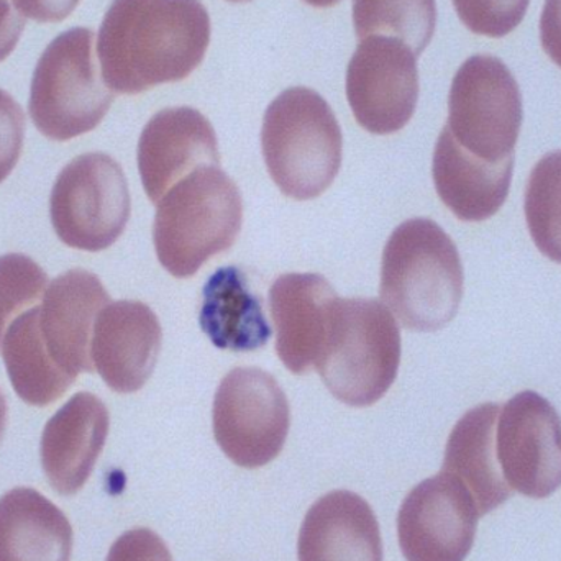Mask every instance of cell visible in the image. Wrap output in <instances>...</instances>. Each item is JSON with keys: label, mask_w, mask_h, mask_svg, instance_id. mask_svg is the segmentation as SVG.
Wrapping results in <instances>:
<instances>
[{"label": "cell", "mask_w": 561, "mask_h": 561, "mask_svg": "<svg viewBox=\"0 0 561 561\" xmlns=\"http://www.w3.org/2000/svg\"><path fill=\"white\" fill-rule=\"evenodd\" d=\"M25 28V19L12 5V0H0V61L9 58Z\"/></svg>", "instance_id": "32"}, {"label": "cell", "mask_w": 561, "mask_h": 561, "mask_svg": "<svg viewBox=\"0 0 561 561\" xmlns=\"http://www.w3.org/2000/svg\"><path fill=\"white\" fill-rule=\"evenodd\" d=\"M72 527L51 501L32 488L0 497V561H71Z\"/></svg>", "instance_id": "20"}, {"label": "cell", "mask_w": 561, "mask_h": 561, "mask_svg": "<svg viewBox=\"0 0 561 561\" xmlns=\"http://www.w3.org/2000/svg\"><path fill=\"white\" fill-rule=\"evenodd\" d=\"M199 323L217 348L237 353L263 348L273 335L262 300L237 266L217 270L207 279Z\"/></svg>", "instance_id": "22"}, {"label": "cell", "mask_w": 561, "mask_h": 561, "mask_svg": "<svg viewBox=\"0 0 561 561\" xmlns=\"http://www.w3.org/2000/svg\"><path fill=\"white\" fill-rule=\"evenodd\" d=\"M501 405L488 402L468 411L455 425L445 448V473L454 474L467 486L480 516L503 506L514 491L497 467L494 431Z\"/></svg>", "instance_id": "21"}, {"label": "cell", "mask_w": 561, "mask_h": 561, "mask_svg": "<svg viewBox=\"0 0 561 561\" xmlns=\"http://www.w3.org/2000/svg\"><path fill=\"white\" fill-rule=\"evenodd\" d=\"M242 224L239 187L219 167L201 168L158 203V260L174 278H191L210 259L232 249Z\"/></svg>", "instance_id": "3"}, {"label": "cell", "mask_w": 561, "mask_h": 561, "mask_svg": "<svg viewBox=\"0 0 561 561\" xmlns=\"http://www.w3.org/2000/svg\"><path fill=\"white\" fill-rule=\"evenodd\" d=\"M130 191L121 164L105 153H85L66 164L49 197L53 229L65 245L102 252L130 219Z\"/></svg>", "instance_id": "8"}, {"label": "cell", "mask_w": 561, "mask_h": 561, "mask_svg": "<svg viewBox=\"0 0 561 561\" xmlns=\"http://www.w3.org/2000/svg\"><path fill=\"white\" fill-rule=\"evenodd\" d=\"M229 2H249V0H229Z\"/></svg>", "instance_id": "35"}, {"label": "cell", "mask_w": 561, "mask_h": 561, "mask_svg": "<svg viewBox=\"0 0 561 561\" xmlns=\"http://www.w3.org/2000/svg\"><path fill=\"white\" fill-rule=\"evenodd\" d=\"M417 56L399 39H362L346 69V98L369 134L391 135L411 122L419 101Z\"/></svg>", "instance_id": "11"}, {"label": "cell", "mask_w": 561, "mask_h": 561, "mask_svg": "<svg viewBox=\"0 0 561 561\" xmlns=\"http://www.w3.org/2000/svg\"><path fill=\"white\" fill-rule=\"evenodd\" d=\"M523 115L519 84L503 59L477 55L460 66L448 95L447 128L463 150L488 163L514 158Z\"/></svg>", "instance_id": "7"}, {"label": "cell", "mask_w": 561, "mask_h": 561, "mask_svg": "<svg viewBox=\"0 0 561 561\" xmlns=\"http://www.w3.org/2000/svg\"><path fill=\"white\" fill-rule=\"evenodd\" d=\"M524 209L537 249L561 265V150L546 154L534 167Z\"/></svg>", "instance_id": "25"}, {"label": "cell", "mask_w": 561, "mask_h": 561, "mask_svg": "<svg viewBox=\"0 0 561 561\" xmlns=\"http://www.w3.org/2000/svg\"><path fill=\"white\" fill-rule=\"evenodd\" d=\"M7 415H9V409H7L5 396H3L2 389H0V440H2L3 434H5Z\"/></svg>", "instance_id": "33"}, {"label": "cell", "mask_w": 561, "mask_h": 561, "mask_svg": "<svg viewBox=\"0 0 561 561\" xmlns=\"http://www.w3.org/2000/svg\"><path fill=\"white\" fill-rule=\"evenodd\" d=\"M94 39L92 30L71 28L56 36L39 56L28 111L49 140L68 141L94 130L114 102L99 72Z\"/></svg>", "instance_id": "6"}, {"label": "cell", "mask_w": 561, "mask_h": 561, "mask_svg": "<svg viewBox=\"0 0 561 561\" xmlns=\"http://www.w3.org/2000/svg\"><path fill=\"white\" fill-rule=\"evenodd\" d=\"M262 148L280 193L297 201L316 199L342 167V128L322 95L290 88L266 108Z\"/></svg>", "instance_id": "4"}, {"label": "cell", "mask_w": 561, "mask_h": 561, "mask_svg": "<svg viewBox=\"0 0 561 561\" xmlns=\"http://www.w3.org/2000/svg\"><path fill=\"white\" fill-rule=\"evenodd\" d=\"M81 0H13L23 16L39 23H56L68 19Z\"/></svg>", "instance_id": "30"}, {"label": "cell", "mask_w": 561, "mask_h": 561, "mask_svg": "<svg viewBox=\"0 0 561 561\" xmlns=\"http://www.w3.org/2000/svg\"><path fill=\"white\" fill-rule=\"evenodd\" d=\"M401 363V333L385 304L336 299L316 368L333 398L352 408L376 404Z\"/></svg>", "instance_id": "5"}, {"label": "cell", "mask_w": 561, "mask_h": 561, "mask_svg": "<svg viewBox=\"0 0 561 561\" xmlns=\"http://www.w3.org/2000/svg\"><path fill=\"white\" fill-rule=\"evenodd\" d=\"M335 290L320 275H283L270 290L276 352L294 375L316 368L329 333Z\"/></svg>", "instance_id": "17"}, {"label": "cell", "mask_w": 561, "mask_h": 561, "mask_svg": "<svg viewBox=\"0 0 561 561\" xmlns=\"http://www.w3.org/2000/svg\"><path fill=\"white\" fill-rule=\"evenodd\" d=\"M105 561H173V557L153 530L135 529L115 540Z\"/></svg>", "instance_id": "29"}, {"label": "cell", "mask_w": 561, "mask_h": 561, "mask_svg": "<svg viewBox=\"0 0 561 561\" xmlns=\"http://www.w3.org/2000/svg\"><path fill=\"white\" fill-rule=\"evenodd\" d=\"M219 163L216 131L196 108H164L141 131L138 170L145 193L153 204L194 171Z\"/></svg>", "instance_id": "13"}, {"label": "cell", "mask_w": 561, "mask_h": 561, "mask_svg": "<svg viewBox=\"0 0 561 561\" xmlns=\"http://www.w3.org/2000/svg\"><path fill=\"white\" fill-rule=\"evenodd\" d=\"M530 0H454L463 25L477 35L503 38L526 16Z\"/></svg>", "instance_id": "27"}, {"label": "cell", "mask_w": 561, "mask_h": 561, "mask_svg": "<svg viewBox=\"0 0 561 561\" xmlns=\"http://www.w3.org/2000/svg\"><path fill=\"white\" fill-rule=\"evenodd\" d=\"M540 42L543 51L561 68V0H546L540 16Z\"/></svg>", "instance_id": "31"}, {"label": "cell", "mask_w": 561, "mask_h": 561, "mask_svg": "<svg viewBox=\"0 0 561 561\" xmlns=\"http://www.w3.org/2000/svg\"><path fill=\"white\" fill-rule=\"evenodd\" d=\"M213 425L217 444L233 463L262 468L275 460L286 444L289 402L270 373L236 368L217 389Z\"/></svg>", "instance_id": "9"}, {"label": "cell", "mask_w": 561, "mask_h": 561, "mask_svg": "<svg viewBox=\"0 0 561 561\" xmlns=\"http://www.w3.org/2000/svg\"><path fill=\"white\" fill-rule=\"evenodd\" d=\"M13 391L26 404L46 408L58 401L76 379L53 362L38 329V306L16 317L0 345Z\"/></svg>", "instance_id": "23"}, {"label": "cell", "mask_w": 561, "mask_h": 561, "mask_svg": "<svg viewBox=\"0 0 561 561\" xmlns=\"http://www.w3.org/2000/svg\"><path fill=\"white\" fill-rule=\"evenodd\" d=\"M108 304L111 297L101 279L85 270L66 272L46 287L38 306L39 335L53 362L71 378L94 371L92 333Z\"/></svg>", "instance_id": "14"}, {"label": "cell", "mask_w": 561, "mask_h": 561, "mask_svg": "<svg viewBox=\"0 0 561 561\" xmlns=\"http://www.w3.org/2000/svg\"><path fill=\"white\" fill-rule=\"evenodd\" d=\"M514 158L488 163L468 153L445 125L435 145V190L442 203L463 222H483L506 203L513 183Z\"/></svg>", "instance_id": "19"}, {"label": "cell", "mask_w": 561, "mask_h": 561, "mask_svg": "<svg viewBox=\"0 0 561 561\" xmlns=\"http://www.w3.org/2000/svg\"><path fill=\"white\" fill-rule=\"evenodd\" d=\"M25 114L19 102L0 89V183L9 178L22 154Z\"/></svg>", "instance_id": "28"}, {"label": "cell", "mask_w": 561, "mask_h": 561, "mask_svg": "<svg viewBox=\"0 0 561 561\" xmlns=\"http://www.w3.org/2000/svg\"><path fill=\"white\" fill-rule=\"evenodd\" d=\"M161 325L147 304L117 300L101 310L92 333L94 368L112 391H140L161 350Z\"/></svg>", "instance_id": "15"}, {"label": "cell", "mask_w": 561, "mask_h": 561, "mask_svg": "<svg viewBox=\"0 0 561 561\" xmlns=\"http://www.w3.org/2000/svg\"><path fill=\"white\" fill-rule=\"evenodd\" d=\"M209 43L210 16L201 0H114L99 30L102 79L127 95L183 81Z\"/></svg>", "instance_id": "1"}, {"label": "cell", "mask_w": 561, "mask_h": 561, "mask_svg": "<svg viewBox=\"0 0 561 561\" xmlns=\"http://www.w3.org/2000/svg\"><path fill=\"white\" fill-rule=\"evenodd\" d=\"M304 2L317 7V9H329V7L336 5V3L342 2V0H304Z\"/></svg>", "instance_id": "34"}, {"label": "cell", "mask_w": 561, "mask_h": 561, "mask_svg": "<svg viewBox=\"0 0 561 561\" xmlns=\"http://www.w3.org/2000/svg\"><path fill=\"white\" fill-rule=\"evenodd\" d=\"M108 425L107 408L91 392L72 396L46 422L39 457L56 493L72 496L84 488L107 440Z\"/></svg>", "instance_id": "16"}, {"label": "cell", "mask_w": 561, "mask_h": 561, "mask_svg": "<svg viewBox=\"0 0 561 561\" xmlns=\"http://www.w3.org/2000/svg\"><path fill=\"white\" fill-rule=\"evenodd\" d=\"M494 450L511 490L546 500L561 486V417L543 396L524 391L501 405Z\"/></svg>", "instance_id": "10"}, {"label": "cell", "mask_w": 561, "mask_h": 561, "mask_svg": "<svg viewBox=\"0 0 561 561\" xmlns=\"http://www.w3.org/2000/svg\"><path fill=\"white\" fill-rule=\"evenodd\" d=\"M48 276L22 253L0 256V345L10 323L43 299Z\"/></svg>", "instance_id": "26"}, {"label": "cell", "mask_w": 561, "mask_h": 561, "mask_svg": "<svg viewBox=\"0 0 561 561\" xmlns=\"http://www.w3.org/2000/svg\"><path fill=\"white\" fill-rule=\"evenodd\" d=\"M463 280L460 253L434 220H408L386 243L379 294L405 329L447 325L460 307Z\"/></svg>", "instance_id": "2"}, {"label": "cell", "mask_w": 561, "mask_h": 561, "mask_svg": "<svg viewBox=\"0 0 561 561\" xmlns=\"http://www.w3.org/2000/svg\"><path fill=\"white\" fill-rule=\"evenodd\" d=\"M353 25L358 39L388 36L421 56L437 25L435 0H353Z\"/></svg>", "instance_id": "24"}, {"label": "cell", "mask_w": 561, "mask_h": 561, "mask_svg": "<svg viewBox=\"0 0 561 561\" xmlns=\"http://www.w3.org/2000/svg\"><path fill=\"white\" fill-rule=\"evenodd\" d=\"M299 561H382L379 524L352 491H333L307 511L297 542Z\"/></svg>", "instance_id": "18"}, {"label": "cell", "mask_w": 561, "mask_h": 561, "mask_svg": "<svg viewBox=\"0 0 561 561\" xmlns=\"http://www.w3.org/2000/svg\"><path fill=\"white\" fill-rule=\"evenodd\" d=\"M480 517L467 486L442 471L417 484L399 510L402 556L408 561H465Z\"/></svg>", "instance_id": "12"}]
</instances>
